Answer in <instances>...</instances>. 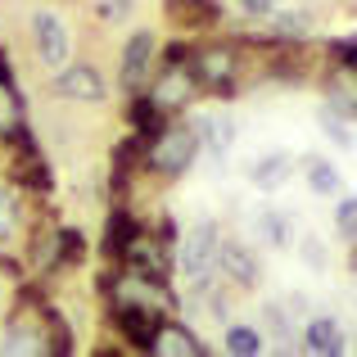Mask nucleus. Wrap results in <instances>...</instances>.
I'll return each instance as SVG.
<instances>
[{
    "instance_id": "8",
    "label": "nucleus",
    "mask_w": 357,
    "mask_h": 357,
    "mask_svg": "<svg viewBox=\"0 0 357 357\" xmlns=\"http://www.w3.org/2000/svg\"><path fill=\"white\" fill-rule=\"evenodd\" d=\"M32 36H36V50H41L45 63H63V59H68L73 41H68V27H63L59 14H50V9L32 14Z\"/></svg>"
},
{
    "instance_id": "28",
    "label": "nucleus",
    "mask_w": 357,
    "mask_h": 357,
    "mask_svg": "<svg viewBox=\"0 0 357 357\" xmlns=\"http://www.w3.org/2000/svg\"><path fill=\"white\" fill-rule=\"evenodd\" d=\"M96 14L105 18V23H122V18L131 14V0H100V5H96Z\"/></svg>"
},
{
    "instance_id": "10",
    "label": "nucleus",
    "mask_w": 357,
    "mask_h": 357,
    "mask_svg": "<svg viewBox=\"0 0 357 357\" xmlns=\"http://www.w3.org/2000/svg\"><path fill=\"white\" fill-rule=\"evenodd\" d=\"M218 267L227 271V280H236L240 289L258 285V258H253L244 244H222L218 240Z\"/></svg>"
},
{
    "instance_id": "9",
    "label": "nucleus",
    "mask_w": 357,
    "mask_h": 357,
    "mask_svg": "<svg viewBox=\"0 0 357 357\" xmlns=\"http://www.w3.org/2000/svg\"><path fill=\"white\" fill-rule=\"evenodd\" d=\"M149 353H163V357H208V344H199L185 326H176V321H158Z\"/></svg>"
},
{
    "instance_id": "6",
    "label": "nucleus",
    "mask_w": 357,
    "mask_h": 357,
    "mask_svg": "<svg viewBox=\"0 0 357 357\" xmlns=\"http://www.w3.org/2000/svg\"><path fill=\"white\" fill-rule=\"evenodd\" d=\"M195 91L199 86H195V77L185 73V63H176V68H158V82H154V91H149V100L172 118L176 109H185L195 100Z\"/></svg>"
},
{
    "instance_id": "16",
    "label": "nucleus",
    "mask_w": 357,
    "mask_h": 357,
    "mask_svg": "<svg viewBox=\"0 0 357 357\" xmlns=\"http://www.w3.org/2000/svg\"><path fill=\"white\" fill-rule=\"evenodd\" d=\"M14 181H18V185H27V190H41V195H50V190H54V176H50V167H45L41 149H32V154H18V163H14Z\"/></svg>"
},
{
    "instance_id": "3",
    "label": "nucleus",
    "mask_w": 357,
    "mask_h": 357,
    "mask_svg": "<svg viewBox=\"0 0 357 357\" xmlns=\"http://www.w3.org/2000/svg\"><path fill=\"white\" fill-rule=\"evenodd\" d=\"M181 271L190 280H199V285L218 271V227H213V222H199V227L185 236V244H181Z\"/></svg>"
},
{
    "instance_id": "23",
    "label": "nucleus",
    "mask_w": 357,
    "mask_h": 357,
    "mask_svg": "<svg viewBox=\"0 0 357 357\" xmlns=\"http://www.w3.org/2000/svg\"><path fill=\"white\" fill-rule=\"evenodd\" d=\"M303 172H307V181H312V190H321V195H335V190H340V172H335L326 158L307 154L303 158Z\"/></svg>"
},
{
    "instance_id": "7",
    "label": "nucleus",
    "mask_w": 357,
    "mask_h": 357,
    "mask_svg": "<svg viewBox=\"0 0 357 357\" xmlns=\"http://www.w3.org/2000/svg\"><path fill=\"white\" fill-rule=\"evenodd\" d=\"M149 68H154V36H149V32H136L127 41V50H122V91H127V96L145 91Z\"/></svg>"
},
{
    "instance_id": "1",
    "label": "nucleus",
    "mask_w": 357,
    "mask_h": 357,
    "mask_svg": "<svg viewBox=\"0 0 357 357\" xmlns=\"http://www.w3.org/2000/svg\"><path fill=\"white\" fill-rule=\"evenodd\" d=\"M185 73L195 77V86L213 91L222 100L240 96V54L231 45H204V50L185 54Z\"/></svg>"
},
{
    "instance_id": "25",
    "label": "nucleus",
    "mask_w": 357,
    "mask_h": 357,
    "mask_svg": "<svg viewBox=\"0 0 357 357\" xmlns=\"http://www.w3.org/2000/svg\"><path fill=\"white\" fill-rule=\"evenodd\" d=\"M253 227H258V236L267 240V244H276V249H285V244H289V222L280 218V213H258Z\"/></svg>"
},
{
    "instance_id": "13",
    "label": "nucleus",
    "mask_w": 357,
    "mask_h": 357,
    "mask_svg": "<svg viewBox=\"0 0 357 357\" xmlns=\"http://www.w3.org/2000/svg\"><path fill=\"white\" fill-rule=\"evenodd\" d=\"M127 114H131V127H136V136H140V140H154L158 131L172 122V118L163 114V109L154 105V100H149V91H136V96H131V109H127Z\"/></svg>"
},
{
    "instance_id": "21",
    "label": "nucleus",
    "mask_w": 357,
    "mask_h": 357,
    "mask_svg": "<svg viewBox=\"0 0 357 357\" xmlns=\"http://www.w3.org/2000/svg\"><path fill=\"white\" fill-rule=\"evenodd\" d=\"M18 240V199L9 190H0V262L5 267H14L9 262V244ZM14 276H18V267H14Z\"/></svg>"
},
{
    "instance_id": "19",
    "label": "nucleus",
    "mask_w": 357,
    "mask_h": 357,
    "mask_svg": "<svg viewBox=\"0 0 357 357\" xmlns=\"http://www.w3.org/2000/svg\"><path fill=\"white\" fill-rule=\"evenodd\" d=\"M303 340H307V353H321V357H340L344 353V331L335 321H312Z\"/></svg>"
},
{
    "instance_id": "4",
    "label": "nucleus",
    "mask_w": 357,
    "mask_h": 357,
    "mask_svg": "<svg viewBox=\"0 0 357 357\" xmlns=\"http://www.w3.org/2000/svg\"><path fill=\"white\" fill-rule=\"evenodd\" d=\"M54 91H59L63 100H77V105H100V100L109 96L105 73L91 68V63H73V68H63L59 77H54Z\"/></svg>"
},
{
    "instance_id": "32",
    "label": "nucleus",
    "mask_w": 357,
    "mask_h": 357,
    "mask_svg": "<svg viewBox=\"0 0 357 357\" xmlns=\"http://www.w3.org/2000/svg\"><path fill=\"white\" fill-rule=\"evenodd\" d=\"M154 236L163 240V244H172V240H176V222H172V218H163V222H158V231H154Z\"/></svg>"
},
{
    "instance_id": "14",
    "label": "nucleus",
    "mask_w": 357,
    "mask_h": 357,
    "mask_svg": "<svg viewBox=\"0 0 357 357\" xmlns=\"http://www.w3.org/2000/svg\"><path fill=\"white\" fill-rule=\"evenodd\" d=\"M140 236V222L131 218L127 208H118V213H109V227H105V258H122L127 253V244Z\"/></svg>"
},
{
    "instance_id": "33",
    "label": "nucleus",
    "mask_w": 357,
    "mask_h": 357,
    "mask_svg": "<svg viewBox=\"0 0 357 357\" xmlns=\"http://www.w3.org/2000/svg\"><path fill=\"white\" fill-rule=\"evenodd\" d=\"M303 258H312V267H326V249L321 244H303Z\"/></svg>"
},
{
    "instance_id": "2",
    "label": "nucleus",
    "mask_w": 357,
    "mask_h": 357,
    "mask_svg": "<svg viewBox=\"0 0 357 357\" xmlns=\"http://www.w3.org/2000/svg\"><path fill=\"white\" fill-rule=\"evenodd\" d=\"M195 154H199V136L181 122H167L154 140H145V167H154L158 176H181L195 163Z\"/></svg>"
},
{
    "instance_id": "12",
    "label": "nucleus",
    "mask_w": 357,
    "mask_h": 357,
    "mask_svg": "<svg viewBox=\"0 0 357 357\" xmlns=\"http://www.w3.org/2000/svg\"><path fill=\"white\" fill-rule=\"evenodd\" d=\"M163 5H167V18L181 27H213L222 18L218 0H163Z\"/></svg>"
},
{
    "instance_id": "26",
    "label": "nucleus",
    "mask_w": 357,
    "mask_h": 357,
    "mask_svg": "<svg viewBox=\"0 0 357 357\" xmlns=\"http://www.w3.org/2000/svg\"><path fill=\"white\" fill-rule=\"evenodd\" d=\"M349 122H353V118H344L335 105L321 109V127H326V136H331L335 145H353V127H349Z\"/></svg>"
},
{
    "instance_id": "20",
    "label": "nucleus",
    "mask_w": 357,
    "mask_h": 357,
    "mask_svg": "<svg viewBox=\"0 0 357 357\" xmlns=\"http://www.w3.org/2000/svg\"><path fill=\"white\" fill-rule=\"evenodd\" d=\"M195 136H199V145H208L213 154H227L231 140H236V127H231L227 118L213 114V118H199V122H195Z\"/></svg>"
},
{
    "instance_id": "5",
    "label": "nucleus",
    "mask_w": 357,
    "mask_h": 357,
    "mask_svg": "<svg viewBox=\"0 0 357 357\" xmlns=\"http://www.w3.org/2000/svg\"><path fill=\"white\" fill-rule=\"evenodd\" d=\"M158 321H163V312H154V307H140V303H114V326H118L122 335H127L131 349H140V353H149Z\"/></svg>"
},
{
    "instance_id": "11",
    "label": "nucleus",
    "mask_w": 357,
    "mask_h": 357,
    "mask_svg": "<svg viewBox=\"0 0 357 357\" xmlns=\"http://www.w3.org/2000/svg\"><path fill=\"white\" fill-rule=\"evenodd\" d=\"M140 163H145V140H140V136L122 140V145L114 149V172H109V190H114V199H122V190L131 185V176H136Z\"/></svg>"
},
{
    "instance_id": "22",
    "label": "nucleus",
    "mask_w": 357,
    "mask_h": 357,
    "mask_svg": "<svg viewBox=\"0 0 357 357\" xmlns=\"http://www.w3.org/2000/svg\"><path fill=\"white\" fill-rule=\"evenodd\" d=\"M271 23V36H280V41H307V18L294 14V9H285V14H267Z\"/></svg>"
},
{
    "instance_id": "15",
    "label": "nucleus",
    "mask_w": 357,
    "mask_h": 357,
    "mask_svg": "<svg viewBox=\"0 0 357 357\" xmlns=\"http://www.w3.org/2000/svg\"><path fill=\"white\" fill-rule=\"evenodd\" d=\"M36 317H41V344H45L50 353L68 357V353H73V331H68V321H63V317L54 312L50 303H41V307H36Z\"/></svg>"
},
{
    "instance_id": "24",
    "label": "nucleus",
    "mask_w": 357,
    "mask_h": 357,
    "mask_svg": "<svg viewBox=\"0 0 357 357\" xmlns=\"http://www.w3.org/2000/svg\"><path fill=\"white\" fill-rule=\"evenodd\" d=\"M227 353H236V357H258V353H262L258 331H249V326H231V331H227Z\"/></svg>"
},
{
    "instance_id": "27",
    "label": "nucleus",
    "mask_w": 357,
    "mask_h": 357,
    "mask_svg": "<svg viewBox=\"0 0 357 357\" xmlns=\"http://www.w3.org/2000/svg\"><path fill=\"white\" fill-rule=\"evenodd\" d=\"M335 227H340L344 240L357 236V199H349V195H344V199L335 204Z\"/></svg>"
},
{
    "instance_id": "30",
    "label": "nucleus",
    "mask_w": 357,
    "mask_h": 357,
    "mask_svg": "<svg viewBox=\"0 0 357 357\" xmlns=\"http://www.w3.org/2000/svg\"><path fill=\"white\" fill-rule=\"evenodd\" d=\"M185 54H190V45H163V59H158V68H176V63H185Z\"/></svg>"
},
{
    "instance_id": "31",
    "label": "nucleus",
    "mask_w": 357,
    "mask_h": 357,
    "mask_svg": "<svg viewBox=\"0 0 357 357\" xmlns=\"http://www.w3.org/2000/svg\"><path fill=\"white\" fill-rule=\"evenodd\" d=\"M244 9H249V14H258V18H267L271 9H276V0H244Z\"/></svg>"
},
{
    "instance_id": "18",
    "label": "nucleus",
    "mask_w": 357,
    "mask_h": 357,
    "mask_svg": "<svg viewBox=\"0 0 357 357\" xmlns=\"http://www.w3.org/2000/svg\"><path fill=\"white\" fill-rule=\"evenodd\" d=\"M289 172H294V163H289L285 154H267L253 163V185L258 190H280V185L289 181Z\"/></svg>"
},
{
    "instance_id": "29",
    "label": "nucleus",
    "mask_w": 357,
    "mask_h": 357,
    "mask_svg": "<svg viewBox=\"0 0 357 357\" xmlns=\"http://www.w3.org/2000/svg\"><path fill=\"white\" fill-rule=\"evenodd\" d=\"M331 54H335V63L353 68V63H357V41H353V36H344V41H331Z\"/></svg>"
},
{
    "instance_id": "17",
    "label": "nucleus",
    "mask_w": 357,
    "mask_h": 357,
    "mask_svg": "<svg viewBox=\"0 0 357 357\" xmlns=\"http://www.w3.org/2000/svg\"><path fill=\"white\" fill-rule=\"evenodd\" d=\"M82 253H86L82 231L63 227L59 236H54V244H50V258H45V267H50V271H63V267H73V262H82Z\"/></svg>"
}]
</instances>
